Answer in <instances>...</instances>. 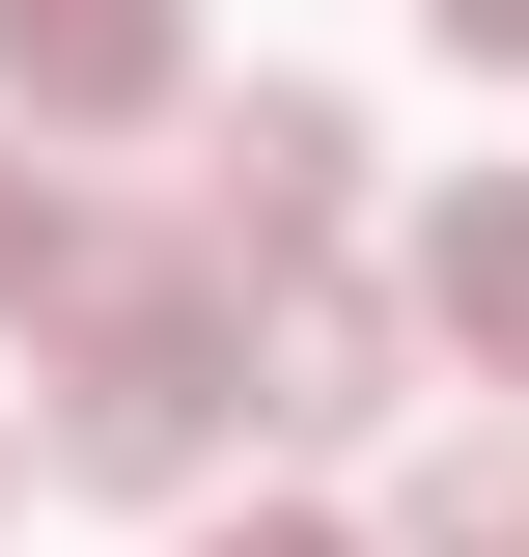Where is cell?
<instances>
[{
    "instance_id": "obj_5",
    "label": "cell",
    "mask_w": 529,
    "mask_h": 557,
    "mask_svg": "<svg viewBox=\"0 0 529 557\" xmlns=\"http://www.w3.org/2000/svg\"><path fill=\"white\" fill-rule=\"evenodd\" d=\"M418 335H446L473 391H529V168H473V196L418 223Z\"/></svg>"
},
{
    "instance_id": "obj_3",
    "label": "cell",
    "mask_w": 529,
    "mask_h": 557,
    "mask_svg": "<svg viewBox=\"0 0 529 557\" xmlns=\"http://www.w3.org/2000/svg\"><path fill=\"white\" fill-rule=\"evenodd\" d=\"M251 418H307V446L418 418V307H391V278H334V251H279V278H251Z\"/></svg>"
},
{
    "instance_id": "obj_9",
    "label": "cell",
    "mask_w": 529,
    "mask_h": 557,
    "mask_svg": "<svg viewBox=\"0 0 529 557\" xmlns=\"http://www.w3.org/2000/svg\"><path fill=\"white\" fill-rule=\"evenodd\" d=\"M418 28H446V57H529V0H418Z\"/></svg>"
},
{
    "instance_id": "obj_8",
    "label": "cell",
    "mask_w": 529,
    "mask_h": 557,
    "mask_svg": "<svg viewBox=\"0 0 529 557\" xmlns=\"http://www.w3.org/2000/svg\"><path fill=\"white\" fill-rule=\"evenodd\" d=\"M196 557H362V530H307V502H251V530H196Z\"/></svg>"
},
{
    "instance_id": "obj_4",
    "label": "cell",
    "mask_w": 529,
    "mask_h": 557,
    "mask_svg": "<svg viewBox=\"0 0 529 557\" xmlns=\"http://www.w3.org/2000/svg\"><path fill=\"white\" fill-rule=\"evenodd\" d=\"M0 112H28V139L196 112V0H0Z\"/></svg>"
},
{
    "instance_id": "obj_1",
    "label": "cell",
    "mask_w": 529,
    "mask_h": 557,
    "mask_svg": "<svg viewBox=\"0 0 529 557\" xmlns=\"http://www.w3.org/2000/svg\"><path fill=\"white\" fill-rule=\"evenodd\" d=\"M28 391H57V474H84V502H196L223 418H251V251H196V223H84Z\"/></svg>"
},
{
    "instance_id": "obj_10",
    "label": "cell",
    "mask_w": 529,
    "mask_h": 557,
    "mask_svg": "<svg viewBox=\"0 0 529 557\" xmlns=\"http://www.w3.org/2000/svg\"><path fill=\"white\" fill-rule=\"evenodd\" d=\"M0 474H28V446H0Z\"/></svg>"
},
{
    "instance_id": "obj_7",
    "label": "cell",
    "mask_w": 529,
    "mask_h": 557,
    "mask_svg": "<svg viewBox=\"0 0 529 557\" xmlns=\"http://www.w3.org/2000/svg\"><path fill=\"white\" fill-rule=\"evenodd\" d=\"M57 278H84V196H57V139L0 112V335H57Z\"/></svg>"
},
{
    "instance_id": "obj_2",
    "label": "cell",
    "mask_w": 529,
    "mask_h": 557,
    "mask_svg": "<svg viewBox=\"0 0 529 557\" xmlns=\"http://www.w3.org/2000/svg\"><path fill=\"white\" fill-rule=\"evenodd\" d=\"M334 196H362V112H334V84H223L196 112V251H334Z\"/></svg>"
},
{
    "instance_id": "obj_6",
    "label": "cell",
    "mask_w": 529,
    "mask_h": 557,
    "mask_svg": "<svg viewBox=\"0 0 529 557\" xmlns=\"http://www.w3.org/2000/svg\"><path fill=\"white\" fill-rule=\"evenodd\" d=\"M391 557H529V446L473 418V446H418V502H391Z\"/></svg>"
}]
</instances>
